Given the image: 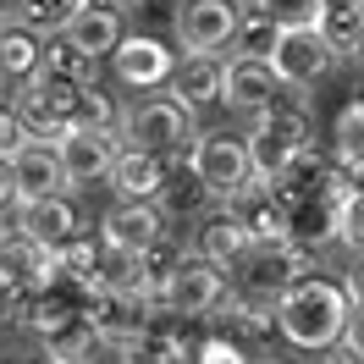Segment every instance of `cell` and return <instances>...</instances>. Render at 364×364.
I'll return each instance as SVG.
<instances>
[{
	"label": "cell",
	"mask_w": 364,
	"mask_h": 364,
	"mask_svg": "<svg viewBox=\"0 0 364 364\" xmlns=\"http://www.w3.org/2000/svg\"><path fill=\"white\" fill-rule=\"evenodd\" d=\"M348 315H353V298L337 282H320V276H298L287 293L276 298V326L282 337L315 353V348H331V342L348 337Z\"/></svg>",
	"instance_id": "cell-1"
},
{
	"label": "cell",
	"mask_w": 364,
	"mask_h": 364,
	"mask_svg": "<svg viewBox=\"0 0 364 364\" xmlns=\"http://www.w3.org/2000/svg\"><path fill=\"white\" fill-rule=\"evenodd\" d=\"M249 155H254V171L259 177H293L298 166L309 160V116L304 105H271V111H259L249 133Z\"/></svg>",
	"instance_id": "cell-2"
},
{
	"label": "cell",
	"mask_w": 364,
	"mask_h": 364,
	"mask_svg": "<svg viewBox=\"0 0 364 364\" xmlns=\"http://www.w3.org/2000/svg\"><path fill=\"white\" fill-rule=\"evenodd\" d=\"M83 89L89 83H72L61 72H39V77H28L23 89H17V116H23V127L33 138H61L67 127L83 122Z\"/></svg>",
	"instance_id": "cell-3"
},
{
	"label": "cell",
	"mask_w": 364,
	"mask_h": 364,
	"mask_svg": "<svg viewBox=\"0 0 364 364\" xmlns=\"http://www.w3.org/2000/svg\"><path fill=\"white\" fill-rule=\"evenodd\" d=\"M122 133L127 144L138 149H149V155H182V149H193V105H182L177 94H166V100H144L138 111L122 116Z\"/></svg>",
	"instance_id": "cell-4"
},
{
	"label": "cell",
	"mask_w": 364,
	"mask_h": 364,
	"mask_svg": "<svg viewBox=\"0 0 364 364\" xmlns=\"http://www.w3.org/2000/svg\"><path fill=\"white\" fill-rule=\"evenodd\" d=\"M188 171L193 182L215 193V199H232L237 188H249L254 177V155H249V138H227V133H199L193 149H188Z\"/></svg>",
	"instance_id": "cell-5"
},
{
	"label": "cell",
	"mask_w": 364,
	"mask_h": 364,
	"mask_svg": "<svg viewBox=\"0 0 364 364\" xmlns=\"http://www.w3.org/2000/svg\"><path fill=\"white\" fill-rule=\"evenodd\" d=\"M271 67L282 72L287 89H315L320 77L337 67V45H331L315 23L282 28V39H276V50H271Z\"/></svg>",
	"instance_id": "cell-6"
},
{
	"label": "cell",
	"mask_w": 364,
	"mask_h": 364,
	"mask_svg": "<svg viewBox=\"0 0 364 364\" xmlns=\"http://www.w3.org/2000/svg\"><path fill=\"white\" fill-rule=\"evenodd\" d=\"M304 254H309V249L293 243V237L254 243V249L237 259V271H243V293H254V298H282L298 276H304Z\"/></svg>",
	"instance_id": "cell-7"
},
{
	"label": "cell",
	"mask_w": 364,
	"mask_h": 364,
	"mask_svg": "<svg viewBox=\"0 0 364 364\" xmlns=\"http://www.w3.org/2000/svg\"><path fill=\"white\" fill-rule=\"evenodd\" d=\"M221 271L227 265H215L210 254L188 249L182 254V265L171 271V282H166V293H160V304L171 309V315H210L215 304H221Z\"/></svg>",
	"instance_id": "cell-8"
},
{
	"label": "cell",
	"mask_w": 364,
	"mask_h": 364,
	"mask_svg": "<svg viewBox=\"0 0 364 364\" xmlns=\"http://www.w3.org/2000/svg\"><path fill=\"white\" fill-rule=\"evenodd\" d=\"M237 23H243L237 0H188L177 11V39L188 55H215L237 39Z\"/></svg>",
	"instance_id": "cell-9"
},
{
	"label": "cell",
	"mask_w": 364,
	"mask_h": 364,
	"mask_svg": "<svg viewBox=\"0 0 364 364\" xmlns=\"http://www.w3.org/2000/svg\"><path fill=\"white\" fill-rule=\"evenodd\" d=\"M55 144H61V160H67L72 188H77V182H100V177H111L116 155H122V144H116V127H100V122H77V127H67V133L55 138Z\"/></svg>",
	"instance_id": "cell-10"
},
{
	"label": "cell",
	"mask_w": 364,
	"mask_h": 364,
	"mask_svg": "<svg viewBox=\"0 0 364 364\" xmlns=\"http://www.w3.org/2000/svg\"><path fill=\"white\" fill-rule=\"evenodd\" d=\"M287 94V83H282V72L271 67V55H232L227 61V100L232 111H249V116H259V111H271L276 100Z\"/></svg>",
	"instance_id": "cell-11"
},
{
	"label": "cell",
	"mask_w": 364,
	"mask_h": 364,
	"mask_svg": "<svg viewBox=\"0 0 364 364\" xmlns=\"http://www.w3.org/2000/svg\"><path fill=\"white\" fill-rule=\"evenodd\" d=\"M111 72H116V83H127V89H166L171 72H177V55L160 39H149V33H127L111 50Z\"/></svg>",
	"instance_id": "cell-12"
},
{
	"label": "cell",
	"mask_w": 364,
	"mask_h": 364,
	"mask_svg": "<svg viewBox=\"0 0 364 364\" xmlns=\"http://www.w3.org/2000/svg\"><path fill=\"white\" fill-rule=\"evenodd\" d=\"M0 271L11 276L23 293H39V287H50V282H55L61 254L45 249L39 237H28L23 227H11V232H0Z\"/></svg>",
	"instance_id": "cell-13"
},
{
	"label": "cell",
	"mask_w": 364,
	"mask_h": 364,
	"mask_svg": "<svg viewBox=\"0 0 364 364\" xmlns=\"http://www.w3.org/2000/svg\"><path fill=\"white\" fill-rule=\"evenodd\" d=\"M17 166V182H23V199H45V193H67L72 177H67V160H61V144L55 138H23V149L11 155Z\"/></svg>",
	"instance_id": "cell-14"
},
{
	"label": "cell",
	"mask_w": 364,
	"mask_h": 364,
	"mask_svg": "<svg viewBox=\"0 0 364 364\" xmlns=\"http://www.w3.org/2000/svg\"><path fill=\"white\" fill-rule=\"evenodd\" d=\"M100 232H105L111 243H122V249L144 254L149 243H160V237H166V210H160L155 199H122V205L100 221Z\"/></svg>",
	"instance_id": "cell-15"
},
{
	"label": "cell",
	"mask_w": 364,
	"mask_h": 364,
	"mask_svg": "<svg viewBox=\"0 0 364 364\" xmlns=\"http://www.w3.org/2000/svg\"><path fill=\"white\" fill-rule=\"evenodd\" d=\"M17 227L28 237H39L45 249H67L72 237H77V210L67 205V193H45V199H23L17 205Z\"/></svg>",
	"instance_id": "cell-16"
},
{
	"label": "cell",
	"mask_w": 364,
	"mask_h": 364,
	"mask_svg": "<svg viewBox=\"0 0 364 364\" xmlns=\"http://www.w3.org/2000/svg\"><path fill=\"white\" fill-rule=\"evenodd\" d=\"M39 72H45V33L28 28L23 17L6 23L0 28V83L6 89H23L28 77H39Z\"/></svg>",
	"instance_id": "cell-17"
},
{
	"label": "cell",
	"mask_w": 364,
	"mask_h": 364,
	"mask_svg": "<svg viewBox=\"0 0 364 364\" xmlns=\"http://www.w3.org/2000/svg\"><path fill=\"white\" fill-rule=\"evenodd\" d=\"M105 182H111L122 199H160V193H166V155H149V149L127 144V149L116 155Z\"/></svg>",
	"instance_id": "cell-18"
},
{
	"label": "cell",
	"mask_w": 364,
	"mask_h": 364,
	"mask_svg": "<svg viewBox=\"0 0 364 364\" xmlns=\"http://www.w3.org/2000/svg\"><path fill=\"white\" fill-rule=\"evenodd\" d=\"M166 89L177 94L182 105H193V111H199V105H215V100L227 94V67H221L215 55H182Z\"/></svg>",
	"instance_id": "cell-19"
},
{
	"label": "cell",
	"mask_w": 364,
	"mask_h": 364,
	"mask_svg": "<svg viewBox=\"0 0 364 364\" xmlns=\"http://www.w3.org/2000/svg\"><path fill=\"white\" fill-rule=\"evenodd\" d=\"M193 249L210 254L215 265H237V259L254 249V232L243 227V215L227 205V210H215V215H205V227H199V237H193Z\"/></svg>",
	"instance_id": "cell-20"
},
{
	"label": "cell",
	"mask_w": 364,
	"mask_h": 364,
	"mask_svg": "<svg viewBox=\"0 0 364 364\" xmlns=\"http://www.w3.org/2000/svg\"><path fill=\"white\" fill-rule=\"evenodd\" d=\"M67 39H72L77 50H89L94 61H100V55H111L127 33H122V17H116L111 6H83V11L67 23Z\"/></svg>",
	"instance_id": "cell-21"
},
{
	"label": "cell",
	"mask_w": 364,
	"mask_h": 364,
	"mask_svg": "<svg viewBox=\"0 0 364 364\" xmlns=\"http://www.w3.org/2000/svg\"><path fill=\"white\" fill-rule=\"evenodd\" d=\"M315 28L337 45V55H353V50H359V33H364V0H320Z\"/></svg>",
	"instance_id": "cell-22"
},
{
	"label": "cell",
	"mask_w": 364,
	"mask_h": 364,
	"mask_svg": "<svg viewBox=\"0 0 364 364\" xmlns=\"http://www.w3.org/2000/svg\"><path fill=\"white\" fill-rule=\"evenodd\" d=\"M182 254H188V249H177V243H171V232L138 254V265H144V293H149V298L166 293V282H171V271L182 265Z\"/></svg>",
	"instance_id": "cell-23"
},
{
	"label": "cell",
	"mask_w": 364,
	"mask_h": 364,
	"mask_svg": "<svg viewBox=\"0 0 364 364\" xmlns=\"http://www.w3.org/2000/svg\"><path fill=\"white\" fill-rule=\"evenodd\" d=\"M83 6H89V0H23L17 17H23L28 28H39L45 39H55V33H67V23L83 11Z\"/></svg>",
	"instance_id": "cell-24"
},
{
	"label": "cell",
	"mask_w": 364,
	"mask_h": 364,
	"mask_svg": "<svg viewBox=\"0 0 364 364\" xmlns=\"http://www.w3.org/2000/svg\"><path fill=\"white\" fill-rule=\"evenodd\" d=\"M276 39H282V23H271V17H265V11L249 0V17L237 23V39H232V45H237V55H271Z\"/></svg>",
	"instance_id": "cell-25"
},
{
	"label": "cell",
	"mask_w": 364,
	"mask_h": 364,
	"mask_svg": "<svg viewBox=\"0 0 364 364\" xmlns=\"http://www.w3.org/2000/svg\"><path fill=\"white\" fill-rule=\"evenodd\" d=\"M337 155H342V166L364 171V100H353V105L342 111V122H337Z\"/></svg>",
	"instance_id": "cell-26"
},
{
	"label": "cell",
	"mask_w": 364,
	"mask_h": 364,
	"mask_svg": "<svg viewBox=\"0 0 364 364\" xmlns=\"http://www.w3.org/2000/svg\"><path fill=\"white\" fill-rule=\"evenodd\" d=\"M45 67L61 72V77H72V83H94V55H89V50H77L67 33H61V45L45 50Z\"/></svg>",
	"instance_id": "cell-27"
},
{
	"label": "cell",
	"mask_w": 364,
	"mask_h": 364,
	"mask_svg": "<svg viewBox=\"0 0 364 364\" xmlns=\"http://www.w3.org/2000/svg\"><path fill=\"white\" fill-rule=\"evenodd\" d=\"M254 6L282 28H304V23H315V11H320V0H254Z\"/></svg>",
	"instance_id": "cell-28"
},
{
	"label": "cell",
	"mask_w": 364,
	"mask_h": 364,
	"mask_svg": "<svg viewBox=\"0 0 364 364\" xmlns=\"http://www.w3.org/2000/svg\"><path fill=\"white\" fill-rule=\"evenodd\" d=\"M188 359L193 364H249V353H243V342H232V337H205Z\"/></svg>",
	"instance_id": "cell-29"
},
{
	"label": "cell",
	"mask_w": 364,
	"mask_h": 364,
	"mask_svg": "<svg viewBox=\"0 0 364 364\" xmlns=\"http://www.w3.org/2000/svg\"><path fill=\"white\" fill-rule=\"evenodd\" d=\"M342 243L364 254V188H348L342 199Z\"/></svg>",
	"instance_id": "cell-30"
},
{
	"label": "cell",
	"mask_w": 364,
	"mask_h": 364,
	"mask_svg": "<svg viewBox=\"0 0 364 364\" xmlns=\"http://www.w3.org/2000/svg\"><path fill=\"white\" fill-rule=\"evenodd\" d=\"M23 138H28L23 116H17V111H6V105H0V155H17V149H23Z\"/></svg>",
	"instance_id": "cell-31"
},
{
	"label": "cell",
	"mask_w": 364,
	"mask_h": 364,
	"mask_svg": "<svg viewBox=\"0 0 364 364\" xmlns=\"http://www.w3.org/2000/svg\"><path fill=\"white\" fill-rule=\"evenodd\" d=\"M17 205H23V182H17L11 155H0V210H17Z\"/></svg>",
	"instance_id": "cell-32"
},
{
	"label": "cell",
	"mask_w": 364,
	"mask_h": 364,
	"mask_svg": "<svg viewBox=\"0 0 364 364\" xmlns=\"http://www.w3.org/2000/svg\"><path fill=\"white\" fill-rule=\"evenodd\" d=\"M315 364H364V348H353V342H331V348H315Z\"/></svg>",
	"instance_id": "cell-33"
},
{
	"label": "cell",
	"mask_w": 364,
	"mask_h": 364,
	"mask_svg": "<svg viewBox=\"0 0 364 364\" xmlns=\"http://www.w3.org/2000/svg\"><path fill=\"white\" fill-rule=\"evenodd\" d=\"M17 309H23V287L0 271V326H6V320H17Z\"/></svg>",
	"instance_id": "cell-34"
},
{
	"label": "cell",
	"mask_w": 364,
	"mask_h": 364,
	"mask_svg": "<svg viewBox=\"0 0 364 364\" xmlns=\"http://www.w3.org/2000/svg\"><path fill=\"white\" fill-rule=\"evenodd\" d=\"M348 298H353V304H364V259L348 271Z\"/></svg>",
	"instance_id": "cell-35"
},
{
	"label": "cell",
	"mask_w": 364,
	"mask_h": 364,
	"mask_svg": "<svg viewBox=\"0 0 364 364\" xmlns=\"http://www.w3.org/2000/svg\"><path fill=\"white\" fill-rule=\"evenodd\" d=\"M23 11V0H0V17H17Z\"/></svg>",
	"instance_id": "cell-36"
},
{
	"label": "cell",
	"mask_w": 364,
	"mask_h": 364,
	"mask_svg": "<svg viewBox=\"0 0 364 364\" xmlns=\"http://www.w3.org/2000/svg\"><path fill=\"white\" fill-rule=\"evenodd\" d=\"M89 6H111V11H122V6H133V0H89Z\"/></svg>",
	"instance_id": "cell-37"
},
{
	"label": "cell",
	"mask_w": 364,
	"mask_h": 364,
	"mask_svg": "<svg viewBox=\"0 0 364 364\" xmlns=\"http://www.w3.org/2000/svg\"><path fill=\"white\" fill-rule=\"evenodd\" d=\"M353 55H359V67H364V33H359V50H353Z\"/></svg>",
	"instance_id": "cell-38"
},
{
	"label": "cell",
	"mask_w": 364,
	"mask_h": 364,
	"mask_svg": "<svg viewBox=\"0 0 364 364\" xmlns=\"http://www.w3.org/2000/svg\"><path fill=\"white\" fill-rule=\"evenodd\" d=\"M0 28H6V17H0Z\"/></svg>",
	"instance_id": "cell-39"
},
{
	"label": "cell",
	"mask_w": 364,
	"mask_h": 364,
	"mask_svg": "<svg viewBox=\"0 0 364 364\" xmlns=\"http://www.w3.org/2000/svg\"><path fill=\"white\" fill-rule=\"evenodd\" d=\"M0 89H6V83H0Z\"/></svg>",
	"instance_id": "cell-40"
}]
</instances>
